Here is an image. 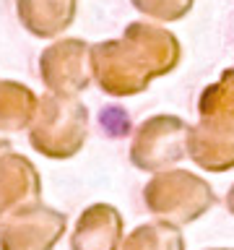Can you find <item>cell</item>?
Listing matches in <instances>:
<instances>
[]
</instances>
